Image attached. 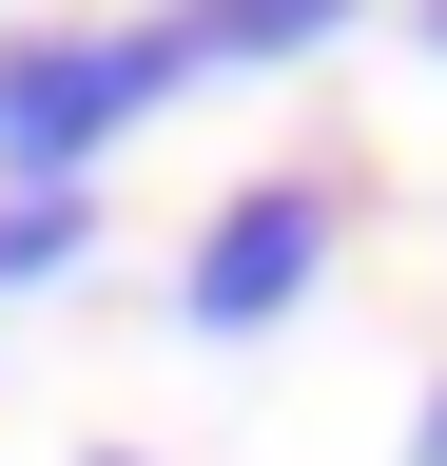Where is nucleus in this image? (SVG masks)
<instances>
[{
	"label": "nucleus",
	"mask_w": 447,
	"mask_h": 466,
	"mask_svg": "<svg viewBox=\"0 0 447 466\" xmlns=\"http://www.w3.org/2000/svg\"><path fill=\"white\" fill-rule=\"evenodd\" d=\"M195 78V20H137V39H0V156H20V195H78V156L156 116Z\"/></svg>",
	"instance_id": "1"
},
{
	"label": "nucleus",
	"mask_w": 447,
	"mask_h": 466,
	"mask_svg": "<svg viewBox=\"0 0 447 466\" xmlns=\"http://www.w3.org/2000/svg\"><path fill=\"white\" fill-rule=\"evenodd\" d=\"M409 466H447V408H428V447H409Z\"/></svg>",
	"instance_id": "5"
},
{
	"label": "nucleus",
	"mask_w": 447,
	"mask_h": 466,
	"mask_svg": "<svg viewBox=\"0 0 447 466\" xmlns=\"http://www.w3.org/2000/svg\"><path fill=\"white\" fill-rule=\"evenodd\" d=\"M330 20H350V0H214V20H195V58H311Z\"/></svg>",
	"instance_id": "3"
},
{
	"label": "nucleus",
	"mask_w": 447,
	"mask_h": 466,
	"mask_svg": "<svg viewBox=\"0 0 447 466\" xmlns=\"http://www.w3.org/2000/svg\"><path fill=\"white\" fill-rule=\"evenodd\" d=\"M97 466H117V447H97Z\"/></svg>",
	"instance_id": "7"
},
{
	"label": "nucleus",
	"mask_w": 447,
	"mask_h": 466,
	"mask_svg": "<svg viewBox=\"0 0 447 466\" xmlns=\"http://www.w3.org/2000/svg\"><path fill=\"white\" fill-rule=\"evenodd\" d=\"M311 272H330V195H311V175H253V195L195 233V272H176V291H195V330H272Z\"/></svg>",
	"instance_id": "2"
},
{
	"label": "nucleus",
	"mask_w": 447,
	"mask_h": 466,
	"mask_svg": "<svg viewBox=\"0 0 447 466\" xmlns=\"http://www.w3.org/2000/svg\"><path fill=\"white\" fill-rule=\"evenodd\" d=\"M78 233H97V195H0V272H59Z\"/></svg>",
	"instance_id": "4"
},
{
	"label": "nucleus",
	"mask_w": 447,
	"mask_h": 466,
	"mask_svg": "<svg viewBox=\"0 0 447 466\" xmlns=\"http://www.w3.org/2000/svg\"><path fill=\"white\" fill-rule=\"evenodd\" d=\"M428 39H447V0H428Z\"/></svg>",
	"instance_id": "6"
}]
</instances>
